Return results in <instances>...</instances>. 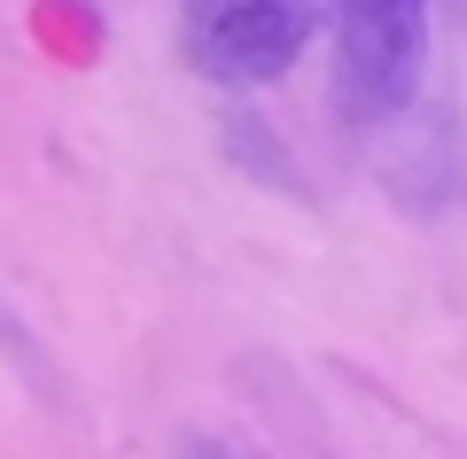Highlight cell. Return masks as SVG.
Returning a JSON list of instances; mask_svg holds the SVG:
<instances>
[{
    "label": "cell",
    "instance_id": "obj_1",
    "mask_svg": "<svg viewBox=\"0 0 467 459\" xmlns=\"http://www.w3.org/2000/svg\"><path fill=\"white\" fill-rule=\"evenodd\" d=\"M312 39V0H187L180 47L218 86H273Z\"/></svg>",
    "mask_w": 467,
    "mask_h": 459
},
{
    "label": "cell",
    "instance_id": "obj_2",
    "mask_svg": "<svg viewBox=\"0 0 467 459\" xmlns=\"http://www.w3.org/2000/svg\"><path fill=\"white\" fill-rule=\"evenodd\" d=\"M335 39H343L350 110L389 117L413 101L429 70V0H335Z\"/></svg>",
    "mask_w": 467,
    "mask_h": 459
},
{
    "label": "cell",
    "instance_id": "obj_3",
    "mask_svg": "<svg viewBox=\"0 0 467 459\" xmlns=\"http://www.w3.org/2000/svg\"><path fill=\"white\" fill-rule=\"evenodd\" d=\"M451 8H460V16H467V0H451Z\"/></svg>",
    "mask_w": 467,
    "mask_h": 459
}]
</instances>
